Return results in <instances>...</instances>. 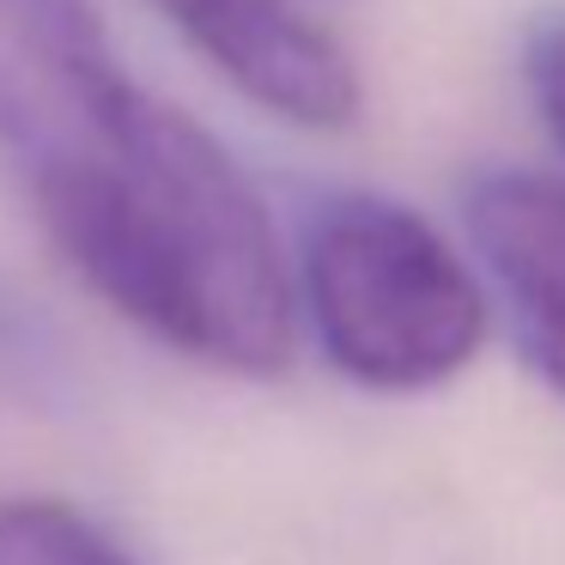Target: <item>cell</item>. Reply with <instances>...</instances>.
<instances>
[{"label": "cell", "instance_id": "obj_2", "mask_svg": "<svg viewBox=\"0 0 565 565\" xmlns=\"http://www.w3.org/2000/svg\"><path fill=\"white\" fill-rule=\"evenodd\" d=\"M292 298L322 359L365 395H426L480 359L492 305L468 256L407 201L334 189L298 225Z\"/></svg>", "mask_w": 565, "mask_h": 565}, {"label": "cell", "instance_id": "obj_1", "mask_svg": "<svg viewBox=\"0 0 565 565\" xmlns=\"http://www.w3.org/2000/svg\"><path fill=\"white\" fill-rule=\"evenodd\" d=\"M62 262L164 353L220 377H280L298 341L268 201L189 110L140 92L110 140L31 177Z\"/></svg>", "mask_w": 565, "mask_h": 565}, {"label": "cell", "instance_id": "obj_5", "mask_svg": "<svg viewBox=\"0 0 565 565\" xmlns=\"http://www.w3.org/2000/svg\"><path fill=\"white\" fill-rule=\"evenodd\" d=\"M462 225L523 359L565 402V177L480 171L462 195Z\"/></svg>", "mask_w": 565, "mask_h": 565}, {"label": "cell", "instance_id": "obj_3", "mask_svg": "<svg viewBox=\"0 0 565 565\" xmlns=\"http://www.w3.org/2000/svg\"><path fill=\"white\" fill-rule=\"evenodd\" d=\"M135 98L98 0H0V159L19 183L110 140Z\"/></svg>", "mask_w": 565, "mask_h": 565}, {"label": "cell", "instance_id": "obj_6", "mask_svg": "<svg viewBox=\"0 0 565 565\" xmlns=\"http://www.w3.org/2000/svg\"><path fill=\"white\" fill-rule=\"evenodd\" d=\"M0 565H135V559L86 511L43 499V492H13V499H0Z\"/></svg>", "mask_w": 565, "mask_h": 565}, {"label": "cell", "instance_id": "obj_4", "mask_svg": "<svg viewBox=\"0 0 565 565\" xmlns=\"http://www.w3.org/2000/svg\"><path fill=\"white\" fill-rule=\"evenodd\" d=\"M152 13L256 110L305 135H341L365 110V79L334 31L298 0H147Z\"/></svg>", "mask_w": 565, "mask_h": 565}, {"label": "cell", "instance_id": "obj_7", "mask_svg": "<svg viewBox=\"0 0 565 565\" xmlns=\"http://www.w3.org/2000/svg\"><path fill=\"white\" fill-rule=\"evenodd\" d=\"M523 79H529V104H535L541 128L553 135V147L565 152V19L541 25L523 50Z\"/></svg>", "mask_w": 565, "mask_h": 565}]
</instances>
